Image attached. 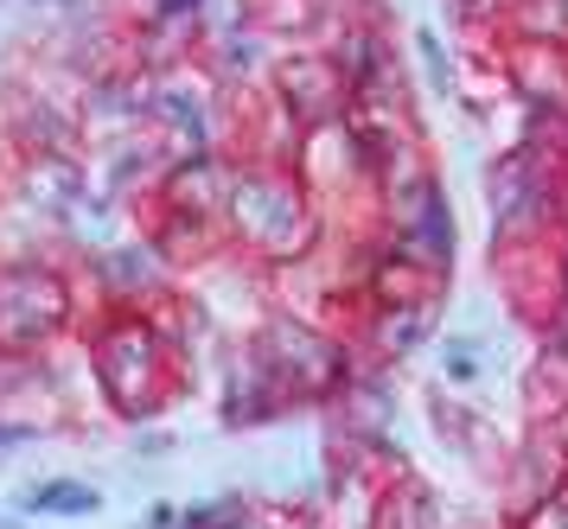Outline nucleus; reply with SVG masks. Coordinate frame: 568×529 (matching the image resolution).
Returning a JSON list of instances; mask_svg holds the SVG:
<instances>
[{"label": "nucleus", "mask_w": 568, "mask_h": 529, "mask_svg": "<svg viewBox=\"0 0 568 529\" xmlns=\"http://www.w3.org/2000/svg\"><path fill=\"white\" fill-rule=\"evenodd\" d=\"M231 211H236V230L256 243V250L268 255H294L301 243H307V199L287 185V179L275 173H250V179H236L231 185Z\"/></svg>", "instance_id": "obj_1"}, {"label": "nucleus", "mask_w": 568, "mask_h": 529, "mask_svg": "<svg viewBox=\"0 0 568 529\" xmlns=\"http://www.w3.org/2000/svg\"><path fill=\"white\" fill-rule=\"evenodd\" d=\"M568 485V440L549 421H542L530 440H524V454H517L511 466V498H517V517L537 505V498H549V491H562Z\"/></svg>", "instance_id": "obj_2"}, {"label": "nucleus", "mask_w": 568, "mask_h": 529, "mask_svg": "<svg viewBox=\"0 0 568 529\" xmlns=\"http://www.w3.org/2000/svg\"><path fill=\"white\" fill-rule=\"evenodd\" d=\"M524 408L537 415V421H556L568 415V332L549 326V345L530 357V370H524Z\"/></svg>", "instance_id": "obj_3"}, {"label": "nucleus", "mask_w": 568, "mask_h": 529, "mask_svg": "<svg viewBox=\"0 0 568 529\" xmlns=\"http://www.w3.org/2000/svg\"><path fill=\"white\" fill-rule=\"evenodd\" d=\"M428 326H435V301H422V306H377V338H384L389 357L415 352V345L428 338Z\"/></svg>", "instance_id": "obj_4"}, {"label": "nucleus", "mask_w": 568, "mask_h": 529, "mask_svg": "<svg viewBox=\"0 0 568 529\" xmlns=\"http://www.w3.org/2000/svg\"><path fill=\"white\" fill-rule=\"evenodd\" d=\"M491 370V338L486 332H454V338H447V345H440V377L447 383H479Z\"/></svg>", "instance_id": "obj_5"}, {"label": "nucleus", "mask_w": 568, "mask_h": 529, "mask_svg": "<svg viewBox=\"0 0 568 529\" xmlns=\"http://www.w3.org/2000/svg\"><path fill=\"white\" fill-rule=\"evenodd\" d=\"M20 510H45V517H90V510H103V498L78 479H52V485H32Z\"/></svg>", "instance_id": "obj_6"}, {"label": "nucleus", "mask_w": 568, "mask_h": 529, "mask_svg": "<svg viewBox=\"0 0 568 529\" xmlns=\"http://www.w3.org/2000/svg\"><path fill=\"white\" fill-rule=\"evenodd\" d=\"M415 58H422V71H428V83H435L440 96H454V64H447V51H440V39L428 26L415 32Z\"/></svg>", "instance_id": "obj_7"}, {"label": "nucleus", "mask_w": 568, "mask_h": 529, "mask_svg": "<svg viewBox=\"0 0 568 529\" xmlns=\"http://www.w3.org/2000/svg\"><path fill=\"white\" fill-rule=\"evenodd\" d=\"M180 529H243V505L236 498H217V505H192L180 517Z\"/></svg>", "instance_id": "obj_8"}, {"label": "nucleus", "mask_w": 568, "mask_h": 529, "mask_svg": "<svg viewBox=\"0 0 568 529\" xmlns=\"http://www.w3.org/2000/svg\"><path fill=\"white\" fill-rule=\"evenodd\" d=\"M517 529H568V485L549 491V498H537V505L517 517Z\"/></svg>", "instance_id": "obj_9"}, {"label": "nucleus", "mask_w": 568, "mask_h": 529, "mask_svg": "<svg viewBox=\"0 0 568 529\" xmlns=\"http://www.w3.org/2000/svg\"><path fill=\"white\" fill-rule=\"evenodd\" d=\"M141 529H180V510H173V505H154Z\"/></svg>", "instance_id": "obj_10"}, {"label": "nucleus", "mask_w": 568, "mask_h": 529, "mask_svg": "<svg viewBox=\"0 0 568 529\" xmlns=\"http://www.w3.org/2000/svg\"><path fill=\"white\" fill-rule=\"evenodd\" d=\"M192 7H205V0H160V13H192Z\"/></svg>", "instance_id": "obj_11"}, {"label": "nucleus", "mask_w": 568, "mask_h": 529, "mask_svg": "<svg viewBox=\"0 0 568 529\" xmlns=\"http://www.w3.org/2000/svg\"><path fill=\"white\" fill-rule=\"evenodd\" d=\"M0 529H13V523H0Z\"/></svg>", "instance_id": "obj_12"}]
</instances>
